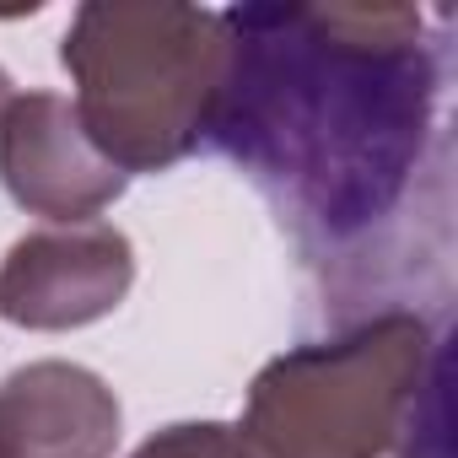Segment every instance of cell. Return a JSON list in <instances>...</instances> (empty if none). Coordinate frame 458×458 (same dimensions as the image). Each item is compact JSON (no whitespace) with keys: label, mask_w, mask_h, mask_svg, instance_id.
<instances>
[{"label":"cell","mask_w":458,"mask_h":458,"mask_svg":"<svg viewBox=\"0 0 458 458\" xmlns=\"http://www.w3.org/2000/svg\"><path fill=\"white\" fill-rule=\"evenodd\" d=\"M367 22L281 6L221 17L233 38L205 130L324 233H351L394 199L437 87L415 55V17L388 44H372Z\"/></svg>","instance_id":"cell-1"},{"label":"cell","mask_w":458,"mask_h":458,"mask_svg":"<svg viewBox=\"0 0 458 458\" xmlns=\"http://www.w3.org/2000/svg\"><path fill=\"white\" fill-rule=\"evenodd\" d=\"M65 238H28L12 249V265L0 276V313L17 324H81L119 302L130 281V249L119 233L98 226L81 238L76 265Z\"/></svg>","instance_id":"cell-2"},{"label":"cell","mask_w":458,"mask_h":458,"mask_svg":"<svg viewBox=\"0 0 458 458\" xmlns=\"http://www.w3.org/2000/svg\"><path fill=\"white\" fill-rule=\"evenodd\" d=\"M81 130L60 98H22L0 124V173L12 194L38 210H92L124 189L119 167L92 162V151L71 135Z\"/></svg>","instance_id":"cell-3"},{"label":"cell","mask_w":458,"mask_h":458,"mask_svg":"<svg viewBox=\"0 0 458 458\" xmlns=\"http://www.w3.org/2000/svg\"><path fill=\"white\" fill-rule=\"evenodd\" d=\"M119 437V404L92 372L33 367L0 388V458H103Z\"/></svg>","instance_id":"cell-4"},{"label":"cell","mask_w":458,"mask_h":458,"mask_svg":"<svg viewBox=\"0 0 458 458\" xmlns=\"http://www.w3.org/2000/svg\"><path fill=\"white\" fill-rule=\"evenodd\" d=\"M140 458H189V437H183V426H173L167 437L146 442ZM199 458H259V447L243 442V437H233V426H199Z\"/></svg>","instance_id":"cell-5"}]
</instances>
